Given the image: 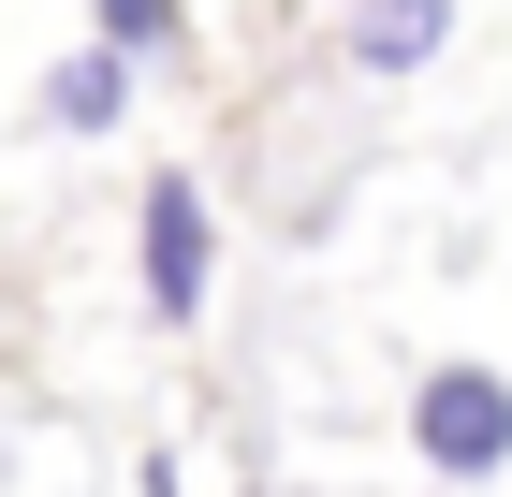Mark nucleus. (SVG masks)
Here are the masks:
<instances>
[{"mask_svg":"<svg viewBox=\"0 0 512 497\" xmlns=\"http://www.w3.org/2000/svg\"><path fill=\"white\" fill-rule=\"evenodd\" d=\"M410 454H425L439 483L512 468V381H498V366H425V395H410Z\"/></svg>","mask_w":512,"mask_h":497,"instance_id":"f257e3e1","label":"nucleus"},{"mask_svg":"<svg viewBox=\"0 0 512 497\" xmlns=\"http://www.w3.org/2000/svg\"><path fill=\"white\" fill-rule=\"evenodd\" d=\"M132 234H147V322H191V307H205V264H220V234H205V176H147Z\"/></svg>","mask_w":512,"mask_h":497,"instance_id":"f03ea898","label":"nucleus"},{"mask_svg":"<svg viewBox=\"0 0 512 497\" xmlns=\"http://www.w3.org/2000/svg\"><path fill=\"white\" fill-rule=\"evenodd\" d=\"M454 44V0H352V59L366 74H425Z\"/></svg>","mask_w":512,"mask_h":497,"instance_id":"7ed1b4c3","label":"nucleus"},{"mask_svg":"<svg viewBox=\"0 0 512 497\" xmlns=\"http://www.w3.org/2000/svg\"><path fill=\"white\" fill-rule=\"evenodd\" d=\"M118 103H132V59H118V44H74V59H59V88H44V117H59V132H118Z\"/></svg>","mask_w":512,"mask_h":497,"instance_id":"20e7f679","label":"nucleus"},{"mask_svg":"<svg viewBox=\"0 0 512 497\" xmlns=\"http://www.w3.org/2000/svg\"><path fill=\"white\" fill-rule=\"evenodd\" d=\"M88 15H103L118 59H161V44H176V0H88Z\"/></svg>","mask_w":512,"mask_h":497,"instance_id":"39448f33","label":"nucleus"}]
</instances>
